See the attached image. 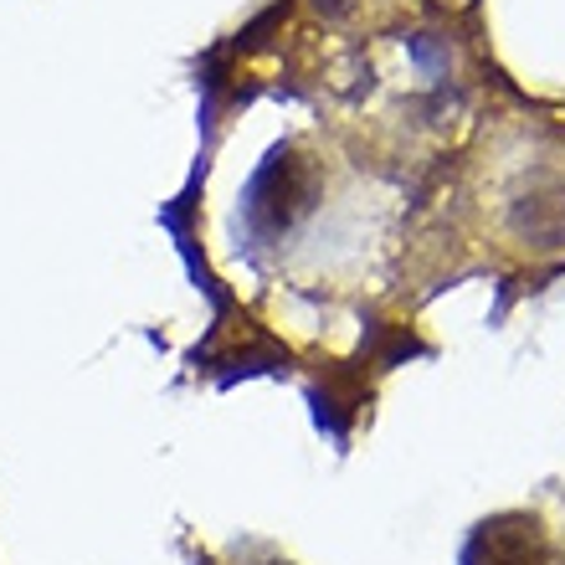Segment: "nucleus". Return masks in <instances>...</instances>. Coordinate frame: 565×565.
Wrapping results in <instances>:
<instances>
[{
  "label": "nucleus",
  "mask_w": 565,
  "mask_h": 565,
  "mask_svg": "<svg viewBox=\"0 0 565 565\" xmlns=\"http://www.w3.org/2000/svg\"><path fill=\"white\" fill-rule=\"evenodd\" d=\"M319 195H324V164H319V154L303 149L298 139H278L257 160V170L247 175V185L237 195V211H232L237 247H247V253L282 247L313 216Z\"/></svg>",
  "instance_id": "nucleus-1"
},
{
  "label": "nucleus",
  "mask_w": 565,
  "mask_h": 565,
  "mask_svg": "<svg viewBox=\"0 0 565 565\" xmlns=\"http://www.w3.org/2000/svg\"><path fill=\"white\" fill-rule=\"evenodd\" d=\"M458 565H565V561L555 551L551 530L540 524V514L504 509V514H489V520H478L468 530Z\"/></svg>",
  "instance_id": "nucleus-2"
},
{
  "label": "nucleus",
  "mask_w": 565,
  "mask_h": 565,
  "mask_svg": "<svg viewBox=\"0 0 565 565\" xmlns=\"http://www.w3.org/2000/svg\"><path fill=\"white\" fill-rule=\"evenodd\" d=\"M509 232L535 247V253H555L565 247V180L535 175L530 191H520L509 201Z\"/></svg>",
  "instance_id": "nucleus-3"
},
{
  "label": "nucleus",
  "mask_w": 565,
  "mask_h": 565,
  "mask_svg": "<svg viewBox=\"0 0 565 565\" xmlns=\"http://www.w3.org/2000/svg\"><path fill=\"white\" fill-rule=\"evenodd\" d=\"M263 565H294V561H263Z\"/></svg>",
  "instance_id": "nucleus-4"
}]
</instances>
